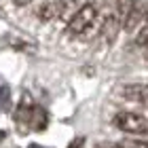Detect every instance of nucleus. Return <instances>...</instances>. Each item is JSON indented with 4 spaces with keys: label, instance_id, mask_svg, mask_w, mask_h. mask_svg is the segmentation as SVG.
Here are the masks:
<instances>
[{
    "label": "nucleus",
    "instance_id": "f257e3e1",
    "mask_svg": "<svg viewBox=\"0 0 148 148\" xmlns=\"http://www.w3.org/2000/svg\"><path fill=\"white\" fill-rule=\"evenodd\" d=\"M95 17H97V9H95L91 2L85 4V6H80V9L70 17L66 32H68L70 36H80V34H85V32L91 28V23L95 21Z\"/></svg>",
    "mask_w": 148,
    "mask_h": 148
},
{
    "label": "nucleus",
    "instance_id": "f03ea898",
    "mask_svg": "<svg viewBox=\"0 0 148 148\" xmlns=\"http://www.w3.org/2000/svg\"><path fill=\"white\" fill-rule=\"evenodd\" d=\"M114 125L125 133H138V136L148 133V121L138 112H119L114 116Z\"/></svg>",
    "mask_w": 148,
    "mask_h": 148
},
{
    "label": "nucleus",
    "instance_id": "7ed1b4c3",
    "mask_svg": "<svg viewBox=\"0 0 148 148\" xmlns=\"http://www.w3.org/2000/svg\"><path fill=\"white\" fill-rule=\"evenodd\" d=\"M123 95L148 106V85H129L123 89Z\"/></svg>",
    "mask_w": 148,
    "mask_h": 148
},
{
    "label": "nucleus",
    "instance_id": "20e7f679",
    "mask_svg": "<svg viewBox=\"0 0 148 148\" xmlns=\"http://www.w3.org/2000/svg\"><path fill=\"white\" fill-rule=\"evenodd\" d=\"M59 13H62V4L59 2H55V0H51V2H47L42 9H40V13H38V17L40 19H53L55 15H59Z\"/></svg>",
    "mask_w": 148,
    "mask_h": 148
},
{
    "label": "nucleus",
    "instance_id": "39448f33",
    "mask_svg": "<svg viewBox=\"0 0 148 148\" xmlns=\"http://www.w3.org/2000/svg\"><path fill=\"white\" fill-rule=\"evenodd\" d=\"M11 102V91H9V87H0V104H2V108H6Z\"/></svg>",
    "mask_w": 148,
    "mask_h": 148
},
{
    "label": "nucleus",
    "instance_id": "423d86ee",
    "mask_svg": "<svg viewBox=\"0 0 148 148\" xmlns=\"http://www.w3.org/2000/svg\"><path fill=\"white\" fill-rule=\"evenodd\" d=\"M121 146L123 148H148V144L142 142V140H125Z\"/></svg>",
    "mask_w": 148,
    "mask_h": 148
},
{
    "label": "nucleus",
    "instance_id": "0eeeda50",
    "mask_svg": "<svg viewBox=\"0 0 148 148\" xmlns=\"http://www.w3.org/2000/svg\"><path fill=\"white\" fill-rule=\"evenodd\" d=\"M138 45H144L146 49H148V21H146L144 30L140 32V36H138Z\"/></svg>",
    "mask_w": 148,
    "mask_h": 148
},
{
    "label": "nucleus",
    "instance_id": "6e6552de",
    "mask_svg": "<svg viewBox=\"0 0 148 148\" xmlns=\"http://www.w3.org/2000/svg\"><path fill=\"white\" fill-rule=\"evenodd\" d=\"M17 6H23V4H30V2H34V0H13Z\"/></svg>",
    "mask_w": 148,
    "mask_h": 148
},
{
    "label": "nucleus",
    "instance_id": "1a4fd4ad",
    "mask_svg": "<svg viewBox=\"0 0 148 148\" xmlns=\"http://www.w3.org/2000/svg\"><path fill=\"white\" fill-rule=\"evenodd\" d=\"M138 140H142V142H146V144H148V133H144V136H142V138H138Z\"/></svg>",
    "mask_w": 148,
    "mask_h": 148
},
{
    "label": "nucleus",
    "instance_id": "9d476101",
    "mask_svg": "<svg viewBox=\"0 0 148 148\" xmlns=\"http://www.w3.org/2000/svg\"><path fill=\"white\" fill-rule=\"evenodd\" d=\"M2 138H4V131H0V142H2Z\"/></svg>",
    "mask_w": 148,
    "mask_h": 148
},
{
    "label": "nucleus",
    "instance_id": "9b49d317",
    "mask_svg": "<svg viewBox=\"0 0 148 148\" xmlns=\"http://www.w3.org/2000/svg\"><path fill=\"white\" fill-rule=\"evenodd\" d=\"M30 148H42V146H36V144H32V146H30Z\"/></svg>",
    "mask_w": 148,
    "mask_h": 148
},
{
    "label": "nucleus",
    "instance_id": "f8f14e48",
    "mask_svg": "<svg viewBox=\"0 0 148 148\" xmlns=\"http://www.w3.org/2000/svg\"><path fill=\"white\" fill-rule=\"evenodd\" d=\"M108 148H123V146H121V144H119V146H108Z\"/></svg>",
    "mask_w": 148,
    "mask_h": 148
},
{
    "label": "nucleus",
    "instance_id": "ddd939ff",
    "mask_svg": "<svg viewBox=\"0 0 148 148\" xmlns=\"http://www.w3.org/2000/svg\"><path fill=\"white\" fill-rule=\"evenodd\" d=\"M146 21H148V15H146Z\"/></svg>",
    "mask_w": 148,
    "mask_h": 148
}]
</instances>
